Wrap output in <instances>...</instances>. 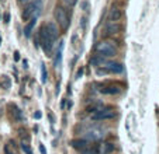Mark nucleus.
Listing matches in <instances>:
<instances>
[{
    "label": "nucleus",
    "mask_w": 159,
    "mask_h": 154,
    "mask_svg": "<svg viewBox=\"0 0 159 154\" xmlns=\"http://www.w3.org/2000/svg\"><path fill=\"white\" fill-rule=\"evenodd\" d=\"M37 41H38V44L41 45V48L45 52V55H47V56H52V49H54V42L55 41L48 34L45 25H42V27L39 28L38 35H37Z\"/></svg>",
    "instance_id": "1"
},
{
    "label": "nucleus",
    "mask_w": 159,
    "mask_h": 154,
    "mask_svg": "<svg viewBox=\"0 0 159 154\" xmlns=\"http://www.w3.org/2000/svg\"><path fill=\"white\" fill-rule=\"evenodd\" d=\"M41 9H42V0H33V2H30L24 7V10L21 11V20L30 21L33 17H37L41 13Z\"/></svg>",
    "instance_id": "2"
},
{
    "label": "nucleus",
    "mask_w": 159,
    "mask_h": 154,
    "mask_svg": "<svg viewBox=\"0 0 159 154\" xmlns=\"http://www.w3.org/2000/svg\"><path fill=\"white\" fill-rule=\"evenodd\" d=\"M96 52L97 55H100L103 58H111L117 55V48L111 41H102L97 44Z\"/></svg>",
    "instance_id": "3"
},
{
    "label": "nucleus",
    "mask_w": 159,
    "mask_h": 154,
    "mask_svg": "<svg viewBox=\"0 0 159 154\" xmlns=\"http://www.w3.org/2000/svg\"><path fill=\"white\" fill-rule=\"evenodd\" d=\"M54 17H55V21H57V24L59 25L62 30H68L70 25V18L69 15H68V13H66V10L63 9V7L61 6H57L54 10Z\"/></svg>",
    "instance_id": "4"
},
{
    "label": "nucleus",
    "mask_w": 159,
    "mask_h": 154,
    "mask_svg": "<svg viewBox=\"0 0 159 154\" xmlns=\"http://www.w3.org/2000/svg\"><path fill=\"white\" fill-rule=\"evenodd\" d=\"M117 116V112H116L113 108H106V109H99L94 113H92V121L99 122V121H110V119H114Z\"/></svg>",
    "instance_id": "5"
},
{
    "label": "nucleus",
    "mask_w": 159,
    "mask_h": 154,
    "mask_svg": "<svg viewBox=\"0 0 159 154\" xmlns=\"http://www.w3.org/2000/svg\"><path fill=\"white\" fill-rule=\"evenodd\" d=\"M9 109H10V116H11V119L14 122H23L24 121L23 111H21L16 104H9Z\"/></svg>",
    "instance_id": "6"
},
{
    "label": "nucleus",
    "mask_w": 159,
    "mask_h": 154,
    "mask_svg": "<svg viewBox=\"0 0 159 154\" xmlns=\"http://www.w3.org/2000/svg\"><path fill=\"white\" fill-rule=\"evenodd\" d=\"M69 144H70V147L75 148L76 151H83L90 146L87 139H72L69 142Z\"/></svg>",
    "instance_id": "7"
},
{
    "label": "nucleus",
    "mask_w": 159,
    "mask_h": 154,
    "mask_svg": "<svg viewBox=\"0 0 159 154\" xmlns=\"http://www.w3.org/2000/svg\"><path fill=\"white\" fill-rule=\"evenodd\" d=\"M104 67L107 69V71H108V73H111V74H120V73H123V70H124L123 63L114 62V60H111V62H107Z\"/></svg>",
    "instance_id": "8"
},
{
    "label": "nucleus",
    "mask_w": 159,
    "mask_h": 154,
    "mask_svg": "<svg viewBox=\"0 0 159 154\" xmlns=\"http://www.w3.org/2000/svg\"><path fill=\"white\" fill-rule=\"evenodd\" d=\"M120 31H121V25L118 23H113V21H110L104 28L106 35H117Z\"/></svg>",
    "instance_id": "9"
},
{
    "label": "nucleus",
    "mask_w": 159,
    "mask_h": 154,
    "mask_svg": "<svg viewBox=\"0 0 159 154\" xmlns=\"http://www.w3.org/2000/svg\"><path fill=\"white\" fill-rule=\"evenodd\" d=\"M45 28H47V31H48V34L51 35V38L57 39L58 35H59V28H58V24L57 23H48V24H44Z\"/></svg>",
    "instance_id": "10"
},
{
    "label": "nucleus",
    "mask_w": 159,
    "mask_h": 154,
    "mask_svg": "<svg viewBox=\"0 0 159 154\" xmlns=\"http://www.w3.org/2000/svg\"><path fill=\"white\" fill-rule=\"evenodd\" d=\"M123 11H121L120 9H117V7H113V9L110 10V13H108V20L113 21V23H118V21L123 18Z\"/></svg>",
    "instance_id": "11"
},
{
    "label": "nucleus",
    "mask_w": 159,
    "mask_h": 154,
    "mask_svg": "<svg viewBox=\"0 0 159 154\" xmlns=\"http://www.w3.org/2000/svg\"><path fill=\"white\" fill-rule=\"evenodd\" d=\"M102 94H106V95H117L121 92V88L118 86H107V87H103L100 90Z\"/></svg>",
    "instance_id": "12"
},
{
    "label": "nucleus",
    "mask_w": 159,
    "mask_h": 154,
    "mask_svg": "<svg viewBox=\"0 0 159 154\" xmlns=\"http://www.w3.org/2000/svg\"><path fill=\"white\" fill-rule=\"evenodd\" d=\"M35 24H37V17H33L30 21H27V24H25V27H24V35L27 36V38L31 36L34 28H35Z\"/></svg>",
    "instance_id": "13"
},
{
    "label": "nucleus",
    "mask_w": 159,
    "mask_h": 154,
    "mask_svg": "<svg viewBox=\"0 0 159 154\" xmlns=\"http://www.w3.org/2000/svg\"><path fill=\"white\" fill-rule=\"evenodd\" d=\"M116 150V144L113 142H104L102 146V154H113Z\"/></svg>",
    "instance_id": "14"
},
{
    "label": "nucleus",
    "mask_w": 159,
    "mask_h": 154,
    "mask_svg": "<svg viewBox=\"0 0 159 154\" xmlns=\"http://www.w3.org/2000/svg\"><path fill=\"white\" fill-rule=\"evenodd\" d=\"M103 62H104V58L100 56V55H96V56H93L92 59H90L92 66H96V67H99L100 65H103Z\"/></svg>",
    "instance_id": "15"
},
{
    "label": "nucleus",
    "mask_w": 159,
    "mask_h": 154,
    "mask_svg": "<svg viewBox=\"0 0 159 154\" xmlns=\"http://www.w3.org/2000/svg\"><path fill=\"white\" fill-rule=\"evenodd\" d=\"M82 154H99V146H97V144L89 146L86 150L82 151Z\"/></svg>",
    "instance_id": "16"
},
{
    "label": "nucleus",
    "mask_w": 159,
    "mask_h": 154,
    "mask_svg": "<svg viewBox=\"0 0 159 154\" xmlns=\"http://www.w3.org/2000/svg\"><path fill=\"white\" fill-rule=\"evenodd\" d=\"M104 133H97V132H87V139L89 140H99Z\"/></svg>",
    "instance_id": "17"
},
{
    "label": "nucleus",
    "mask_w": 159,
    "mask_h": 154,
    "mask_svg": "<svg viewBox=\"0 0 159 154\" xmlns=\"http://www.w3.org/2000/svg\"><path fill=\"white\" fill-rule=\"evenodd\" d=\"M3 153L4 154H17V151L14 150V147H13L10 143H6L3 147Z\"/></svg>",
    "instance_id": "18"
},
{
    "label": "nucleus",
    "mask_w": 159,
    "mask_h": 154,
    "mask_svg": "<svg viewBox=\"0 0 159 154\" xmlns=\"http://www.w3.org/2000/svg\"><path fill=\"white\" fill-rule=\"evenodd\" d=\"M61 59H62V45H61L59 50H58V52H57V58H55V60H54V65H55V67H58V66L61 65Z\"/></svg>",
    "instance_id": "19"
},
{
    "label": "nucleus",
    "mask_w": 159,
    "mask_h": 154,
    "mask_svg": "<svg viewBox=\"0 0 159 154\" xmlns=\"http://www.w3.org/2000/svg\"><path fill=\"white\" fill-rule=\"evenodd\" d=\"M21 150H23V153L24 154H33V148L30 147V144L25 142L21 143Z\"/></svg>",
    "instance_id": "20"
},
{
    "label": "nucleus",
    "mask_w": 159,
    "mask_h": 154,
    "mask_svg": "<svg viewBox=\"0 0 159 154\" xmlns=\"http://www.w3.org/2000/svg\"><path fill=\"white\" fill-rule=\"evenodd\" d=\"M41 74H42V83H47V80H48V73L45 71V66L41 65Z\"/></svg>",
    "instance_id": "21"
},
{
    "label": "nucleus",
    "mask_w": 159,
    "mask_h": 154,
    "mask_svg": "<svg viewBox=\"0 0 159 154\" xmlns=\"http://www.w3.org/2000/svg\"><path fill=\"white\" fill-rule=\"evenodd\" d=\"M63 3H65L68 7H73L76 3H78V0H63Z\"/></svg>",
    "instance_id": "22"
},
{
    "label": "nucleus",
    "mask_w": 159,
    "mask_h": 154,
    "mask_svg": "<svg viewBox=\"0 0 159 154\" xmlns=\"http://www.w3.org/2000/svg\"><path fill=\"white\" fill-rule=\"evenodd\" d=\"M80 7H82V10H84V11H86V10L89 9V2H87V0H83V2L80 3Z\"/></svg>",
    "instance_id": "23"
},
{
    "label": "nucleus",
    "mask_w": 159,
    "mask_h": 154,
    "mask_svg": "<svg viewBox=\"0 0 159 154\" xmlns=\"http://www.w3.org/2000/svg\"><path fill=\"white\" fill-rule=\"evenodd\" d=\"M3 80H4V87H6V88H9V87H10V80L7 79L6 76H3Z\"/></svg>",
    "instance_id": "24"
},
{
    "label": "nucleus",
    "mask_w": 159,
    "mask_h": 154,
    "mask_svg": "<svg viewBox=\"0 0 159 154\" xmlns=\"http://www.w3.org/2000/svg\"><path fill=\"white\" fill-rule=\"evenodd\" d=\"M39 153H41V154H47V150H45L44 144H39Z\"/></svg>",
    "instance_id": "25"
},
{
    "label": "nucleus",
    "mask_w": 159,
    "mask_h": 154,
    "mask_svg": "<svg viewBox=\"0 0 159 154\" xmlns=\"http://www.w3.org/2000/svg\"><path fill=\"white\" fill-rule=\"evenodd\" d=\"M82 74H83V69H79L78 73H76V79H80Z\"/></svg>",
    "instance_id": "26"
},
{
    "label": "nucleus",
    "mask_w": 159,
    "mask_h": 154,
    "mask_svg": "<svg viewBox=\"0 0 159 154\" xmlns=\"http://www.w3.org/2000/svg\"><path fill=\"white\" fill-rule=\"evenodd\" d=\"M30 2H33V0H18V3L20 4H28Z\"/></svg>",
    "instance_id": "27"
},
{
    "label": "nucleus",
    "mask_w": 159,
    "mask_h": 154,
    "mask_svg": "<svg viewBox=\"0 0 159 154\" xmlns=\"http://www.w3.org/2000/svg\"><path fill=\"white\" fill-rule=\"evenodd\" d=\"M41 116H42L41 112H35V113H34V118H35V119H41Z\"/></svg>",
    "instance_id": "28"
},
{
    "label": "nucleus",
    "mask_w": 159,
    "mask_h": 154,
    "mask_svg": "<svg viewBox=\"0 0 159 154\" xmlns=\"http://www.w3.org/2000/svg\"><path fill=\"white\" fill-rule=\"evenodd\" d=\"M9 21H10V15L9 14H4V23H9Z\"/></svg>",
    "instance_id": "29"
},
{
    "label": "nucleus",
    "mask_w": 159,
    "mask_h": 154,
    "mask_svg": "<svg viewBox=\"0 0 159 154\" xmlns=\"http://www.w3.org/2000/svg\"><path fill=\"white\" fill-rule=\"evenodd\" d=\"M23 66H24V69H28V62H27V60H23Z\"/></svg>",
    "instance_id": "30"
},
{
    "label": "nucleus",
    "mask_w": 159,
    "mask_h": 154,
    "mask_svg": "<svg viewBox=\"0 0 159 154\" xmlns=\"http://www.w3.org/2000/svg\"><path fill=\"white\" fill-rule=\"evenodd\" d=\"M18 58H20V56H18V52H16V53H14V59L18 60Z\"/></svg>",
    "instance_id": "31"
}]
</instances>
